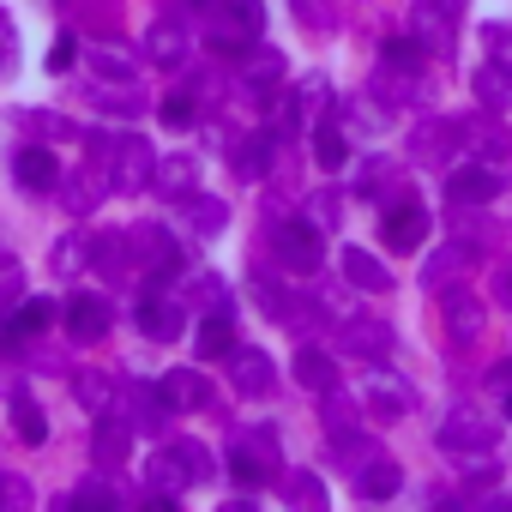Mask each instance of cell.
Instances as JSON below:
<instances>
[{
  "label": "cell",
  "instance_id": "681fc988",
  "mask_svg": "<svg viewBox=\"0 0 512 512\" xmlns=\"http://www.w3.org/2000/svg\"><path fill=\"white\" fill-rule=\"evenodd\" d=\"M374 452H380V446H374V440H368L362 428H356V434H332V458L344 464V476H356V470H362V464H368Z\"/></svg>",
  "mask_w": 512,
  "mask_h": 512
},
{
  "label": "cell",
  "instance_id": "60d3db41",
  "mask_svg": "<svg viewBox=\"0 0 512 512\" xmlns=\"http://www.w3.org/2000/svg\"><path fill=\"white\" fill-rule=\"evenodd\" d=\"M229 476H235V488H247V494H260L266 482H272V464L260 458V452H253L241 434L229 440Z\"/></svg>",
  "mask_w": 512,
  "mask_h": 512
},
{
  "label": "cell",
  "instance_id": "f1b7e54d",
  "mask_svg": "<svg viewBox=\"0 0 512 512\" xmlns=\"http://www.w3.org/2000/svg\"><path fill=\"white\" fill-rule=\"evenodd\" d=\"M91 458H97V470H121L127 458H133V428L109 410V416H97V428H91Z\"/></svg>",
  "mask_w": 512,
  "mask_h": 512
},
{
  "label": "cell",
  "instance_id": "9f6ffc18",
  "mask_svg": "<svg viewBox=\"0 0 512 512\" xmlns=\"http://www.w3.org/2000/svg\"><path fill=\"white\" fill-rule=\"evenodd\" d=\"M19 296H25V266L19 260H0V314H7Z\"/></svg>",
  "mask_w": 512,
  "mask_h": 512
},
{
  "label": "cell",
  "instance_id": "6f0895ef",
  "mask_svg": "<svg viewBox=\"0 0 512 512\" xmlns=\"http://www.w3.org/2000/svg\"><path fill=\"white\" fill-rule=\"evenodd\" d=\"M193 115H199V97H193V91H175V97L163 103V127H193Z\"/></svg>",
  "mask_w": 512,
  "mask_h": 512
},
{
  "label": "cell",
  "instance_id": "f6af8a7d",
  "mask_svg": "<svg viewBox=\"0 0 512 512\" xmlns=\"http://www.w3.org/2000/svg\"><path fill=\"white\" fill-rule=\"evenodd\" d=\"M19 121H25V133L31 139H43V145H61V139H79V127L61 115V109H19Z\"/></svg>",
  "mask_w": 512,
  "mask_h": 512
},
{
  "label": "cell",
  "instance_id": "ee69618b",
  "mask_svg": "<svg viewBox=\"0 0 512 512\" xmlns=\"http://www.w3.org/2000/svg\"><path fill=\"white\" fill-rule=\"evenodd\" d=\"M7 410H13V434H19L25 446H43V440H49V416L37 410V398H31V392H13V398H7Z\"/></svg>",
  "mask_w": 512,
  "mask_h": 512
},
{
  "label": "cell",
  "instance_id": "d6a6232c",
  "mask_svg": "<svg viewBox=\"0 0 512 512\" xmlns=\"http://www.w3.org/2000/svg\"><path fill=\"white\" fill-rule=\"evenodd\" d=\"M181 229L199 235V241H217V235L229 229V205L211 199V193H187V199H181Z\"/></svg>",
  "mask_w": 512,
  "mask_h": 512
},
{
  "label": "cell",
  "instance_id": "8fae6325",
  "mask_svg": "<svg viewBox=\"0 0 512 512\" xmlns=\"http://www.w3.org/2000/svg\"><path fill=\"white\" fill-rule=\"evenodd\" d=\"M506 187V163H488V157H470L446 175V205H488L494 193Z\"/></svg>",
  "mask_w": 512,
  "mask_h": 512
},
{
  "label": "cell",
  "instance_id": "4dcf8cb0",
  "mask_svg": "<svg viewBox=\"0 0 512 512\" xmlns=\"http://www.w3.org/2000/svg\"><path fill=\"white\" fill-rule=\"evenodd\" d=\"M272 320H278L284 332H296V338H314L332 314H326V302H314V296H302V290H284L278 308H272Z\"/></svg>",
  "mask_w": 512,
  "mask_h": 512
},
{
  "label": "cell",
  "instance_id": "11a10c76",
  "mask_svg": "<svg viewBox=\"0 0 512 512\" xmlns=\"http://www.w3.org/2000/svg\"><path fill=\"white\" fill-rule=\"evenodd\" d=\"M482 55H488V61H500V67L512 73V25H506V19L482 25Z\"/></svg>",
  "mask_w": 512,
  "mask_h": 512
},
{
  "label": "cell",
  "instance_id": "f5cc1de1",
  "mask_svg": "<svg viewBox=\"0 0 512 512\" xmlns=\"http://www.w3.org/2000/svg\"><path fill=\"white\" fill-rule=\"evenodd\" d=\"M91 266V235L79 229V235H67V241H55V272L61 278H73V272H85Z\"/></svg>",
  "mask_w": 512,
  "mask_h": 512
},
{
  "label": "cell",
  "instance_id": "5b68a950",
  "mask_svg": "<svg viewBox=\"0 0 512 512\" xmlns=\"http://www.w3.org/2000/svg\"><path fill=\"white\" fill-rule=\"evenodd\" d=\"M284 85H290V61H284L278 49H266V43H247V49L235 55V91H247L253 103L278 97Z\"/></svg>",
  "mask_w": 512,
  "mask_h": 512
},
{
  "label": "cell",
  "instance_id": "7bdbcfd3",
  "mask_svg": "<svg viewBox=\"0 0 512 512\" xmlns=\"http://www.w3.org/2000/svg\"><path fill=\"white\" fill-rule=\"evenodd\" d=\"M320 428H326V440H332V434H356V428H362L356 398H350L344 386H326V392H320Z\"/></svg>",
  "mask_w": 512,
  "mask_h": 512
},
{
  "label": "cell",
  "instance_id": "e0dca14e",
  "mask_svg": "<svg viewBox=\"0 0 512 512\" xmlns=\"http://www.w3.org/2000/svg\"><path fill=\"white\" fill-rule=\"evenodd\" d=\"M223 362H229V386H235L241 398H272L278 374H272V356H266V350H253V344H235Z\"/></svg>",
  "mask_w": 512,
  "mask_h": 512
},
{
  "label": "cell",
  "instance_id": "4316f807",
  "mask_svg": "<svg viewBox=\"0 0 512 512\" xmlns=\"http://www.w3.org/2000/svg\"><path fill=\"white\" fill-rule=\"evenodd\" d=\"M139 488H145V500H151V506H175V494H187L181 464H175V452H169V446H163V452H151V458L139 464Z\"/></svg>",
  "mask_w": 512,
  "mask_h": 512
},
{
  "label": "cell",
  "instance_id": "2e32d148",
  "mask_svg": "<svg viewBox=\"0 0 512 512\" xmlns=\"http://www.w3.org/2000/svg\"><path fill=\"white\" fill-rule=\"evenodd\" d=\"M115 187H109V175L97 169V163H79V169H61V187H55V199L73 211V217H97V205L109 199Z\"/></svg>",
  "mask_w": 512,
  "mask_h": 512
},
{
  "label": "cell",
  "instance_id": "ac0fdd59",
  "mask_svg": "<svg viewBox=\"0 0 512 512\" xmlns=\"http://www.w3.org/2000/svg\"><path fill=\"white\" fill-rule=\"evenodd\" d=\"M181 326H187V302H175L169 290H145V296H139V332H145L151 344H175Z\"/></svg>",
  "mask_w": 512,
  "mask_h": 512
},
{
  "label": "cell",
  "instance_id": "277c9868",
  "mask_svg": "<svg viewBox=\"0 0 512 512\" xmlns=\"http://www.w3.org/2000/svg\"><path fill=\"white\" fill-rule=\"evenodd\" d=\"M272 253H278V266L296 272V278H314L326 266V241L308 217H278L272 223Z\"/></svg>",
  "mask_w": 512,
  "mask_h": 512
},
{
  "label": "cell",
  "instance_id": "7c38bea8",
  "mask_svg": "<svg viewBox=\"0 0 512 512\" xmlns=\"http://www.w3.org/2000/svg\"><path fill=\"white\" fill-rule=\"evenodd\" d=\"M494 440H500V428H494L488 416H476V410H452V416L434 428V446H440L446 458H464V452H494Z\"/></svg>",
  "mask_w": 512,
  "mask_h": 512
},
{
  "label": "cell",
  "instance_id": "db71d44e",
  "mask_svg": "<svg viewBox=\"0 0 512 512\" xmlns=\"http://www.w3.org/2000/svg\"><path fill=\"white\" fill-rule=\"evenodd\" d=\"M314 229H332V223H344V199H338V187H320L314 199H308V211H302Z\"/></svg>",
  "mask_w": 512,
  "mask_h": 512
},
{
  "label": "cell",
  "instance_id": "30bf717a",
  "mask_svg": "<svg viewBox=\"0 0 512 512\" xmlns=\"http://www.w3.org/2000/svg\"><path fill=\"white\" fill-rule=\"evenodd\" d=\"M368 97H380L386 109H416L428 103V67H404V61H380Z\"/></svg>",
  "mask_w": 512,
  "mask_h": 512
},
{
  "label": "cell",
  "instance_id": "836d02e7",
  "mask_svg": "<svg viewBox=\"0 0 512 512\" xmlns=\"http://www.w3.org/2000/svg\"><path fill=\"white\" fill-rule=\"evenodd\" d=\"M229 350H235V320H229V308H211V314H199L193 356H199V362H223Z\"/></svg>",
  "mask_w": 512,
  "mask_h": 512
},
{
  "label": "cell",
  "instance_id": "8d00e7d4",
  "mask_svg": "<svg viewBox=\"0 0 512 512\" xmlns=\"http://www.w3.org/2000/svg\"><path fill=\"white\" fill-rule=\"evenodd\" d=\"M163 392H169L175 416H187V410H211V380H205L199 368H169V374H163Z\"/></svg>",
  "mask_w": 512,
  "mask_h": 512
},
{
  "label": "cell",
  "instance_id": "d6986e66",
  "mask_svg": "<svg viewBox=\"0 0 512 512\" xmlns=\"http://www.w3.org/2000/svg\"><path fill=\"white\" fill-rule=\"evenodd\" d=\"M410 37L428 49V61H446V55L458 49V19H452V13H440L434 0H416V13H410Z\"/></svg>",
  "mask_w": 512,
  "mask_h": 512
},
{
  "label": "cell",
  "instance_id": "6da1fadb",
  "mask_svg": "<svg viewBox=\"0 0 512 512\" xmlns=\"http://www.w3.org/2000/svg\"><path fill=\"white\" fill-rule=\"evenodd\" d=\"M266 7L260 0H205L199 7V43L211 55H241L247 43H260Z\"/></svg>",
  "mask_w": 512,
  "mask_h": 512
},
{
  "label": "cell",
  "instance_id": "b9f144b4",
  "mask_svg": "<svg viewBox=\"0 0 512 512\" xmlns=\"http://www.w3.org/2000/svg\"><path fill=\"white\" fill-rule=\"evenodd\" d=\"M314 163H320L326 175H338V169L350 163V133L338 127V115H326V121L314 127Z\"/></svg>",
  "mask_w": 512,
  "mask_h": 512
},
{
  "label": "cell",
  "instance_id": "f907efd6",
  "mask_svg": "<svg viewBox=\"0 0 512 512\" xmlns=\"http://www.w3.org/2000/svg\"><path fill=\"white\" fill-rule=\"evenodd\" d=\"M67 506H121V488L109 482V470H91V476L67 494Z\"/></svg>",
  "mask_w": 512,
  "mask_h": 512
},
{
  "label": "cell",
  "instance_id": "9a60e30c",
  "mask_svg": "<svg viewBox=\"0 0 512 512\" xmlns=\"http://www.w3.org/2000/svg\"><path fill=\"white\" fill-rule=\"evenodd\" d=\"M452 151H464L458 121H452V115H428L422 127H410V163L440 169V163H452Z\"/></svg>",
  "mask_w": 512,
  "mask_h": 512
},
{
  "label": "cell",
  "instance_id": "603a6c76",
  "mask_svg": "<svg viewBox=\"0 0 512 512\" xmlns=\"http://www.w3.org/2000/svg\"><path fill=\"white\" fill-rule=\"evenodd\" d=\"M13 175H19V187H25L31 199H49V193L61 187V163H55V151H49L43 139H31V145L13 157Z\"/></svg>",
  "mask_w": 512,
  "mask_h": 512
},
{
  "label": "cell",
  "instance_id": "7a4b0ae2",
  "mask_svg": "<svg viewBox=\"0 0 512 512\" xmlns=\"http://www.w3.org/2000/svg\"><path fill=\"white\" fill-rule=\"evenodd\" d=\"M115 416L133 428V440L139 434H169V422H175V404H169V392H163V380L151 386V380H121V392H115Z\"/></svg>",
  "mask_w": 512,
  "mask_h": 512
},
{
  "label": "cell",
  "instance_id": "7dc6e473",
  "mask_svg": "<svg viewBox=\"0 0 512 512\" xmlns=\"http://www.w3.org/2000/svg\"><path fill=\"white\" fill-rule=\"evenodd\" d=\"M73 392H79V404H85L91 416H109V410H115V392H121V380H109V374L85 368V374L73 380Z\"/></svg>",
  "mask_w": 512,
  "mask_h": 512
},
{
  "label": "cell",
  "instance_id": "ba28073f",
  "mask_svg": "<svg viewBox=\"0 0 512 512\" xmlns=\"http://www.w3.org/2000/svg\"><path fill=\"white\" fill-rule=\"evenodd\" d=\"M476 260H482V247H470L464 235L440 241V247L428 253V266H422V290H428V296H446V290L470 284V266H476Z\"/></svg>",
  "mask_w": 512,
  "mask_h": 512
},
{
  "label": "cell",
  "instance_id": "be15d7a7",
  "mask_svg": "<svg viewBox=\"0 0 512 512\" xmlns=\"http://www.w3.org/2000/svg\"><path fill=\"white\" fill-rule=\"evenodd\" d=\"M488 380H494V392H506V386H512V356H506V362H500V368H494Z\"/></svg>",
  "mask_w": 512,
  "mask_h": 512
},
{
  "label": "cell",
  "instance_id": "ab89813d",
  "mask_svg": "<svg viewBox=\"0 0 512 512\" xmlns=\"http://www.w3.org/2000/svg\"><path fill=\"white\" fill-rule=\"evenodd\" d=\"M470 91H476V109H494V115H500V109L512 103V73L482 55V67L470 73Z\"/></svg>",
  "mask_w": 512,
  "mask_h": 512
},
{
  "label": "cell",
  "instance_id": "9c48e42d",
  "mask_svg": "<svg viewBox=\"0 0 512 512\" xmlns=\"http://www.w3.org/2000/svg\"><path fill=\"white\" fill-rule=\"evenodd\" d=\"M332 326H338V350L356 356V362H386L392 344H398L380 314H344V320H332Z\"/></svg>",
  "mask_w": 512,
  "mask_h": 512
},
{
  "label": "cell",
  "instance_id": "484cf974",
  "mask_svg": "<svg viewBox=\"0 0 512 512\" xmlns=\"http://www.w3.org/2000/svg\"><path fill=\"white\" fill-rule=\"evenodd\" d=\"M356 193H362L368 205H392V199L404 193V163H398V157H362Z\"/></svg>",
  "mask_w": 512,
  "mask_h": 512
},
{
  "label": "cell",
  "instance_id": "3957f363",
  "mask_svg": "<svg viewBox=\"0 0 512 512\" xmlns=\"http://www.w3.org/2000/svg\"><path fill=\"white\" fill-rule=\"evenodd\" d=\"M133 253H139V272H145V290H169L175 278H187V260H181V241L163 229V223H139L133 229Z\"/></svg>",
  "mask_w": 512,
  "mask_h": 512
},
{
  "label": "cell",
  "instance_id": "44dd1931",
  "mask_svg": "<svg viewBox=\"0 0 512 512\" xmlns=\"http://www.w3.org/2000/svg\"><path fill=\"white\" fill-rule=\"evenodd\" d=\"M440 320H446V338H452L458 350H470V344L482 338V302H476V290H470V284L446 290V296H440Z\"/></svg>",
  "mask_w": 512,
  "mask_h": 512
},
{
  "label": "cell",
  "instance_id": "94428289",
  "mask_svg": "<svg viewBox=\"0 0 512 512\" xmlns=\"http://www.w3.org/2000/svg\"><path fill=\"white\" fill-rule=\"evenodd\" d=\"M19 61V25H13V13L0 7V73H7Z\"/></svg>",
  "mask_w": 512,
  "mask_h": 512
},
{
  "label": "cell",
  "instance_id": "e7e4bbea",
  "mask_svg": "<svg viewBox=\"0 0 512 512\" xmlns=\"http://www.w3.org/2000/svg\"><path fill=\"white\" fill-rule=\"evenodd\" d=\"M500 404H506V422H512V386H506V392H500Z\"/></svg>",
  "mask_w": 512,
  "mask_h": 512
},
{
  "label": "cell",
  "instance_id": "cb8c5ba5",
  "mask_svg": "<svg viewBox=\"0 0 512 512\" xmlns=\"http://www.w3.org/2000/svg\"><path fill=\"white\" fill-rule=\"evenodd\" d=\"M151 193L157 199H187V193H199V157L193 151H169V157H157V169H151Z\"/></svg>",
  "mask_w": 512,
  "mask_h": 512
},
{
  "label": "cell",
  "instance_id": "bcb514c9",
  "mask_svg": "<svg viewBox=\"0 0 512 512\" xmlns=\"http://www.w3.org/2000/svg\"><path fill=\"white\" fill-rule=\"evenodd\" d=\"M7 320H13V332H19V338H43V332L61 320V302L31 296V302H19V314H7Z\"/></svg>",
  "mask_w": 512,
  "mask_h": 512
},
{
  "label": "cell",
  "instance_id": "5bb4252c",
  "mask_svg": "<svg viewBox=\"0 0 512 512\" xmlns=\"http://www.w3.org/2000/svg\"><path fill=\"white\" fill-rule=\"evenodd\" d=\"M139 55L151 61V67H187V55H193V31L181 25V19H151L145 31H139Z\"/></svg>",
  "mask_w": 512,
  "mask_h": 512
},
{
  "label": "cell",
  "instance_id": "f35d334b",
  "mask_svg": "<svg viewBox=\"0 0 512 512\" xmlns=\"http://www.w3.org/2000/svg\"><path fill=\"white\" fill-rule=\"evenodd\" d=\"M290 380H296V386H308V392L320 398L326 386H338V362H332L320 344H302V350H296V362H290Z\"/></svg>",
  "mask_w": 512,
  "mask_h": 512
},
{
  "label": "cell",
  "instance_id": "d4e9b609",
  "mask_svg": "<svg viewBox=\"0 0 512 512\" xmlns=\"http://www.w3.org/2000/svg\"><path fill=\"white\" fill-rule=\"evenodd\" d=\"M362 398H368V410L374 416H386V422H398V416H410V404H416V392L386 368V362H374V374H368V386H362Z\"/></svg>",
  "mask_w": 512,
  "mask_h": 512
},
{
  "label": "cell",
  "instance_id": "c3c4849f",
  "mask_svg": "<svg viewBox=\"0 0 512 512\" xmlns=\"http://www.w3.org/2000/svg\"><path fill=\"white\" fill-rule=\"evenodd\" d=\"M290 13L308 37H338V0H290Z\"/></svg>",
  "mask_w": 512,
  "mask_h": 512
},
{
  "label": "cell",
  "instance_id": "7402d4cb",
  "mask_svg": "<svg viewBox=\"0 0 512 512\" xmlns=\"http://www.w3.org/2000/svg\"><path fill=\"white\" fill-rule=\"evenodd\" d=\"M91 272H103V284H127V278L139 272V260H133V235L97 229V235H91Z\"/></svg>",
  "mask_w": 512,
  "mask_h": 512
},
{
  "label": "cell",
  "instance_id": "f546056e",
  "mask_svg": "<svg viewBox=\"0 0 512 512\" xmlns=\"http://www.w3.org/2000/svg\"><path fill=\"white\" fill-rule=\"evenodd\" d=\"M272 157H278V139H272V133H247V139L229 145L235 181H266V175H272Z\"/></svg>",
  "mask_w": 512,
  "mask_h": 512
},
{
  "label": "cell",
  "instance_id": "816d5d0a",
  "mask_svg": "<svg viewBox=\"0 0 512 512\" xmlns=\"http://www.w3.org/2000/svg\"><path fill=\"white\" fill-rule=\"evenodd\" d=\"M284 500H296V506H308V512H326V482H320L314 470H290V476H284Z\"/></svg>",
  "mask_w": 512,
  "mask_h": 512
},
{
  "label": "cell",
  "instance_id": "6125c7cd",
  "mask_svg": "<svg viewBox=\"0 0 512 512\" xmlns=\"http://www.w3.org/2000/svg\"><path fill=\"white\" fill-rule=\"evenodd\" d=\"M73 55H79V43H73V37H55V49H49V61H43V67H49V73H67V67H73Z\"/></svg>",
  "mask_w": 512,
  "mask_h": 512
},
{
  "label": "cell",
  "instance_id": "680465c9",
  "mask_svg": "<svg viewBox=\"0 0 512 512\" xmlns=\"http://www.w3.org/2000/svg\"><path fill=\"white\" fill-rule=\"evenodd\" d=\"M488 296H494V308H512V260L488 266Z\"/></svg>",
  "mask_w": 512,
  "mask_h": 512
},
{
  "label": "cell",
  "instance_id": "03108f58",
  "mask_svg": "<svg viewBox=\"0 0 512 512\" xmlns=\"http://www.w3.org/2000/svg\"><path fill=\"white\" fill-rule=\"evenodd\" d=\"M193 7H205V0H193Z\"/></svg>",
  "mask_w": 512,
  "mask_h": 512
},
{
  "label": "cell",
  "instance_id": "8992f818",
  "mask_svg": "<svg viewBox=\"0 0 512 512\" xmlns=\"http://www.w3.org/2000/svg\"><path fill=\"white\" fill-rule=\"evenodd\" d=\"M151 169H157V151L145 145V133H115V145H109V187L115 193H145Z\"/></svg>",
  "mask_w": 512,
  "mask_h": 512
},
{
  "label": "cell",
  "instance_id": "52a82bcc",
  "mask_svg": "<svg viewBox=\"0 0 512 512\" xmlns=\"http://www.w3.org/2000/svg\"><path fill=\"white\" fill-rule=\"evenodd\" d=\"M380 241L386 253H416L428 241V205L416 193H398L392 205H380Z\"/></svg>",
  "mask_w": 512,
  "mask_h": 512
},
{
  "label": "cell",
  "instance_id": "83f0119b",
  "mask_svg": "<svg viewBox=\"0 0 512 512\" xmlns=\"http://www.w3.org/2000/svg\"><path fill=\"white\" fill-rule=\"evenodd\" d=\"M338 266H344V284L362 290V296H386V290H392L386 260H380V253H368V247H344V253H338Z\"/></svg>",
  "mask_w": 512,
  "mask_h": 512
},
{
  "label": "cell",
  "instance_id": "74e56055",
  "mask_svg": "<svg viewBox=\"0 0 512 512\" xmlns=\"http://www.w3.org/2000/svg\"><path fill=\"white\" fill-rule=\"evenodd\" d=\"M169 452H175V464H181V482H187V488H205V482L217 476V452H211L205 440L175 434V440H169Z\"/></svg>",
  "mask_w": 512,
  "mask_h": 512
},
{
  "label": "cell",
  "instance_id": "1f68e13d",
  "mask_svg": "<svg viewBox=\"0 0 512 512\" xmlns=\"http://www.w3.org/2000/svg\"><path fill=\"white\" fill-rule=\"evenodd\" d=\"M350 488H356L362 500H392V494L404 488V464H398L392 452H374V458L350 476Z\"/></svg>",
  "mask_w": 512,
  "mask_h": 512
},
{
  "label": "cell",
  "instance_id": "ffe728a7",
  "mask_svg": "<svg viewBox=\"0 0 512 512\" xmlns=\"http://www.w3.org/2000/svg\"><path fill=\"white\" fill-rule=\"evenodd\" d=\"M458 139H464L470 157H488V163H506V157H512V133L494 121V109L464 115V121H458Z\"/></svg>",
  "mask_w": 512,
  "mask_h": 512
},
{
  "label": "cell",
  "instance_id": "d590c367",
  "mask_svg": "<svg viewBox=\"0 0 512 512\" xmlns=\"http://www.w3.org/2000/svg\"><path fill=\"white\" fill-rule=\"evenodd\" d=\"M85 97H91V109L121 115V121H139V115H145V91H139V85H103V79H85Z\"/></svg>",
  "mask_w": 512,
  "mask_h": 512
},
{
  "label": "cell",
  "instance_id": "4fadbf2b",
  "mask_svg": "<svg viewBox=\"0 0 512 512\" xmlns=\"http://www.w3.org/2000/svg\"><path fill=\"white\" fill-rule=\"evenodd\" d=\"M61 320H67V338H73V344H103L109 326H115V308H109V296L79 290V296L61 302Z\"/></svg>",
  "mask_w": 512,
  "mask_h": 512
},
{
  "label": "cell",
  "instance_id": "91938a15",
  "mask_svg": "<svg viewBox=\"0 0 512 512\" xmlns=\"http://www.w3.org/2000/svg\"><path fill=\"white\" fill-rule=\"evenodd\" d=\"M0 506L25 512V506H31V482H25V476H13V470H0Z\"/></svg>",
  "mask_w": 512,
  "mask_h": 512
},
{
  "label": "cell",
  "instance_id": "e575fe53",
  "mask_svg": "<svg viewBox=\"0 0 512 512\" xmlns=\"http://www.w3.org/2000/svg\"><path fill=\"white\" fill-rule=\"evenodd\" d=\"M85 73L103 79V85H139V61L121 55L115 43H91V49H85Z\"/></svg>",
  "mask_w": 512,
  "mask_h": 512
}]
</instances>
